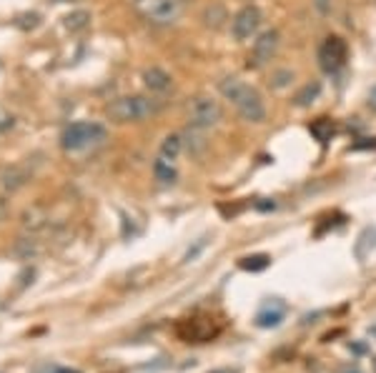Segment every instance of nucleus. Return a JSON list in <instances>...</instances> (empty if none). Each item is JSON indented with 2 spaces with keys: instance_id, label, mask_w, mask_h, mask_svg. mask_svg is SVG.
Instances as JSON below:
<instances>
[{
  "instance_id": "10",
  "label": "nucleus",
  "mask_w": 376,
  "mask_h": 373,
  "mask_svg": "<svg viewBox=\"0 0 376 373\" xmlns=\"http://www.w3.org/2000/svg\"><path fill=\"white\" fill-rule=\"evenodd\" d=\"M144 83H146V88H148L151 93H168L171 88H174V78L168 75L163 68H158V66H153V68H146L144 71Z\"/></svg>"
},
{
  "instance_id": "18",
  "label": "nucleus",
  "mask_w": 376,
  "mask_h": 373,
  "mask_svg": "<svg viewBox=\"0 0 376 373\" xmlns=\"http://www.w3.org/2000/svg\"><path fill=\"white\" fill-rule=\"evenodd\" d=\"M203 20H206V25H211V28H221L223 20H228V15L221 6H209L203 10Z\"/></svg>"
},
{
  "instance_id": "6",
  "label": "nucleus",
  "mask_w": 376,
  "mask_h": 373,
  "mask_svg": "<svg viewBox=\"0 0 376 373\" xmlns=\"http://www.w3.org/2000/svg\"><path fill=\"white\" fill-rule=\"evenodd\" d=\"M347 58H349V45L344 38L328 36L326 41L319 45V66H321V71L328 73V75H334V73H339L341 68L347 66Z\"/></svg>"
},
{
  "instance_id": "2",
  "label": "nucleus",
  "mask_w": 376,
  "mask_h": 373,
  "mask_svg": "<svg viewBox=\"0 0 376 373\" xmlns=\"http://www.w3.org/2000/svg\"><path fill=\"white\" fill-rule=\"evenodd\" d=\"M155 113H158V105H155V101L148 96L116 98V101L108 103V108H106L108 118L113 123H120V126H125V123H144Z\"/></svg>"
},
{
  "instance_id": "26",
  "label": "nucleus",
  "mask_w": 376,
  "mask_h": 373,
  "mask_svg": "<svg viewBox=\"0 0 376 373\" xmlns=\"http://www.w3.org/2000/svg\"><path fill=\"white\" fill-rule=\"evenodd\" d=\"M214 373H228V371H214Z\"/></svg>"
},
{
  "instance_id": "22",
  "label": "nucleus",
  "mask_w": 376,
  "mask_h": 373,
  "mask_svg": "<svg viewBox=\"0 0 376 373\" xmlns=\"http://www.w3.org/2000/svg\"><path fill=\"white\" fill-rule=\"evenodd\" d=\"M314 8H316L319 15H328L331 13V0H314Z\"/></svg>"
},
{
  "instance_id": "11",
  "label": "nucleus",
  "mask_w": 376,
  "mask_h": 373,
  "mask_svg": "<svg viewBox=\"0 0 376 373\" xmlns=\"http://www.w3.org/2000/svg\"><path fill=\"white\" fill-rule=\"evenodd\" d=\"M374 248H376V228L374 226H369V228H364L361 231V235H358L356 246H354V256H356V261L364 263Z\"/></svg>"
},
{
  "instance_id": "16",
  "label": "nucleus",
  "mask_w": 376,
  "mask_h": 373,
  "mask_svg": "<svg viewBox=\"0 0 376 373\" xmlns=\"http://www.w3.org/2000/svg\"><path fill=\"white\" fill-rule=\"evenodd\" d=\"M271 265V256L266 253H256V256H246V258L239 261V268L241 271H251V273H258V271H266Z\"/></svg>"
},
{
  "instance_id": "14",
  "label": "nucleus",
  "mask_w": 376,
  "mask_h": 373,
  "mask_svg": "<svg viewBox=\"0 0 376 373\" xmlns=\"http://www.w3.org/2000/svg\"><path fill=\"white\" fill-rule=\"evenodd\" d=\"M309 131L319 143L326 145L328 140L334 138V121H328V118H316V121L309 126Z\"/></svg>"
},
{
  "instance_id": "8",
  "label": "nucleus",
  "mask_w": 376,
  "mask_h": 373,
  "mask_svg": "<svg viewBox=\"0 0 376 373\" xmlns=\"http://www.w3.org/2000/svg\"><path fill=\"white\" fill-rule=\"evenodd\" d=\"M281 45V36L279 31H263L261 36H256L253 45H251V53H249V68H263L269 66L274 61L276 50Z\"/></svg>"
},
{
  "instance_id": "12",
  "label": "nucleus",
  "mask_w": 376,
  "mask_h": 373,
  "mask_svg": "<svg viewBox=\"0 0 376 373\" xmlns=\"http://www.w3.org/2000/svg\"><path fill=\"white\" fill-rule=\"evenodd\" d=\"M153 175H155V181L158 183L171 186V183H176V178H179V170H176L174 161H166L163 156H158L153 163Z\"/></svg>"
},
{
  "instance_id": "9",
  "label": "nucleus",
  "mask_w": 376,
  "mask_h": 373,
  "mask_svg": "<svg viewBox=\"0 0 376 373\" xmlns=\"http://www.w3.org/2000/svg\"><path fill=\"white\" fill-rule=\"evenodd\" d=\"M218 333V326H214V319H191V321H183L179 326V336L183 341H193V343H203V341H211V338Z\"/></svg>"
},
{
  "instance_id": "13",
  "label": "nucleus",
  "mask_w": 376,
  "mask_h": 373,
  "mask_svg": "<svg viewBox=\"0 0 376 373\" xmlns=\"http://www.w3.org/2000/svg\"><path fill=\"white\" fill-rule=\"evenodd\" d=\"M284 316H286L284 306H281V303H274V308L266 306V308H263V311H258V316H256V326H258V328H276V326H281Z\"/></svg>"
},
{
  "instance_id": "3",
  "label": "nucleus",
  "mask_w": 376,
  "mask_h": 373,
  "mask_svg": "<svg viewBox=\"0 0 376 373\" xmlns=\"http://www.w3.org/2000/svg\"><path fill=\"white\" fill-rule=\"evenodd\" d=\"M106 140V128L101 123H90V121H78L63 131L60 136V145L63 151L68 153H83L88 148H96Z\"/></svg>"
},
{
  "instance_id": "4",
  "label": "nucleus",
  "mask_w": 376,
  "mask_h": 373,
  "mask_svg": "<svg viewBox=\"0 0 376 373\" xmlns=\"http://www.w3.org/2000/svg\"><path fill=\"white\" fill-rule=\"evenodd\" d=\"M223 121L221 103L214 101L211 96H198L188 105V126L193 131H211Z\"/></svg>"
},
{
  "instance_id": "15",
  "label": "nucleus",
  "mask_w": 376,
  "mask_h": 373,
  "mask_svg": "<svg viewBox=\"0 0 376 373\" xmlns=\"http://www.w3.org/2000/svg\"><path fill=\"white\" fill-rule=\"evenodd\" d=\"M319 96H321V83H316V80H314V83H306L304 88L293 96V105H296V108H306V105H311Z\"/></svg>"
},
{
  "instance_id": "7",
  "label": "nucleus",
  "mask_w": 376,
  "mask_h": 373,
  "mask_svg": "<svg viewBox=\"0 0 376 373\" xmlns=\"http://www.w3.org/2000/svg\"><path fill=\"white\" fill-rule=\"evenodd\" d=\"M263 23V13L258 6H244L231 18V38L236 43H246L258 36V28Z\"/></svg>"
},
{
  "instance_id": "17",
  "label": "nucleus",
  "mask_w": 376,
  "mask_h": 373,
  "mask_svg": "<svg viewBox=\"0 0 376 373\" xmlns=\"http://www.w3.org/2000/svg\"><path fill=\"white\" fill-rule=\"evenodd\" d=\"M181 151H183V138H181V136L171 133V136H166V138H163L161 156L166 158V161H176V158L181 156Z\"/></svg>"
},
{
  "instance_id": "5",
  "label": "nucleus",
  "mask_w": 376,
  "mask_h": 373,
  "mask_svg": "<svg viewBox=\"0 0 376 373\" xmlns=\"http://www.w3.org/2000/svg\"><path fill=\"white\" fill-rule=\"evenodd\" d=\"M133 6L155 25H174L181 18V0H133Z\"/></svg>"
},
{
  "instance_id": "23",
  "label": "nucleus",
  "mask_w": 376,
  "mask_h": 373,
  "mask_svg": "<svg viewBox=\"0 0 376 373\" xmlns=\"http://www.w3.org/2000/svg\"><path fill=\"white\" fill-rule=\"evenodd\" d=\"M369 140V138H364ZM364 148H376V140H371V143H354L351 145V151H364Z\"/></svg>"
},
{
  "instance_id": "21",
  "label": "nucleus",
  "mask_w": 376,
  "mask_h": 373,
  "mask_svg": "<svg viewBox=\"0 0 376 373\" xmlns=\"http://www.w3.org/2000/svg\"><path fill=\"white\" fill-rule=\"evenodd\" d=\"M206 241H209V238H201V241H196V246L188 248V253L183 256V263H191V261H196L198 253H201L203 248H206Z\"/></svg>"
},
{
  "instance_id": "1",
  "label": "nucleus",
  "mask_w": 376,
  "mask_h": 373,
  "mask_svg": "<svg viewBox=\"0 0 376 373\" xmlns=\"http://www.w3.org/2000/svg\"><path fill=\"white\" fill-rule=\"evenodd\" d=\"M218 93L223 96V101H228L236 108V113L244 118L246 123H263L266 121V103L263 96L249 85L246 80L236 78V75H228L218 83Z\"/></svg>"
},
{
  "instance_id": "25",
  "label": "nucleus",
  "mask_w": 376,
  "mask_h": 373,
  "mask_svg": "<svg viewBox=\"0 0 376 373\" xmlns=\"http://www.w3.org/2000/svg\"><path fill=\"white\" fill-rule=\"evenodd\" d=\"M371 98H374V103H376V88H374V91H371Z\"/></svg>"
},
{
  "instance_id": "19",
  "label": "nucleus",
  "mask_w": 376,
  "mask_h": 373,
  "mask_svg": "<svg viewBox=\"0 0 376 373\" xmlns=\"http://www.w3.org/2000/svg\"><path fill=\"white\" fill-rule=\"evenodd\" d=\"M271 88H276V91H281V88H288V85L293 83V71H288V68H279V71L271 73Z\"/></svg>"
},
{
  "instance_id": "20",
  "label": "nucleus",
  "mask_w": 376,
  "mask_h": 373,
  "mask_svg": "<svg viewBox=\"0 0 376 373\" xmlns=\"http://www.w3.org/2000/svg\"><path fill=\"white\" fill-rule=\"evenodd\" d=\"M88 20H90V15L88 13H83V10H78V13H73V15H68L66 18V28L68 31H83L85 25H88Z\"/></svg>"
},
{
  "instance_id": "24",
  "label": "nucleus",
  "mask_w": 376,
  "mask_h": 373,
  "mask_svg": "<svg viewBox=\"0 0 376 373\" xmlns=\"http://www.w3.org/2000/svg\"><path fill=\"white\" fill-rule=\"evenodd\" d=\"M53 373H78L76 368H55Z\"/></svg>"
}]
</instances>
